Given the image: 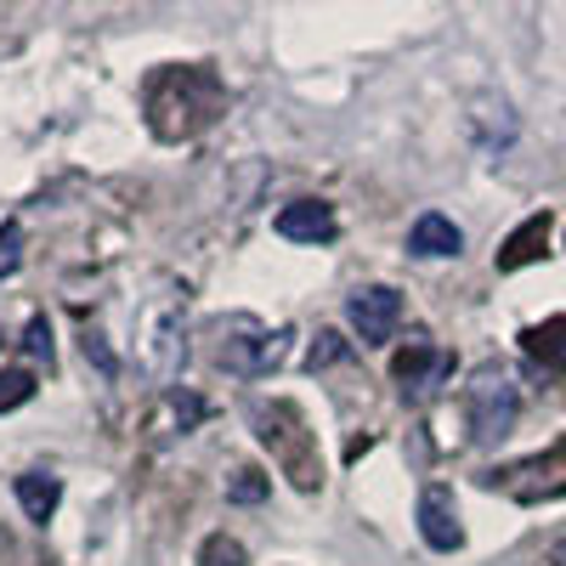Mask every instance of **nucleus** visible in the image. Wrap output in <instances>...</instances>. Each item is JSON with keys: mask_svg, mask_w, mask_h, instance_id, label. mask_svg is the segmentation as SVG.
I'll return each instance as SVG.
<instances>
[{"mask_svg": "<svg viewBox=\"0 0 566 566\" xmlns=\"http://www.w3.org/2000/svg\"><path fill=\"white\" fill-rule=\"evenodd\" d=\"M18 266H23V227L7 221L0 227V277H12Z\"/></svg>", "mask_w": 566, "mask_h": 566, "instance_id": "obj_16", "label": "nucleus"}, {"mask_svg": "<svg viewBox=\"0 0 566 566\" xmlns=\"http://www.w3.org/2000/svg\"><path fill=\"white\" fill-rule=\"evenodd\" d=\"M419 538L431 544L437 555H453L464 544V527H459V510H453L448 488H424L419 493Z\"/></svg>", "mask_w": 566, "mask_h": 566, "instance_id": "obj_7", "label": "nucleus"}, {"mask_svg": "<svg viewBox=\"0 0 566 566\" xmlns=\"http://www.w3.org/2000/svg\"><path fill=\"white\" fill-rule=\"evenodd\" d=\"M346 312H352V328L363 335V346H386L402 323V295L386 290V283H363V290H352Z\"/></svg>", "mask_w": 566, "mask_h": 566, "instance_id": "obj_5", "label": "nucleus"}, {"mask_svg": "<svg viewBox=\"0 0 566 566\" xmlns=\"http://www.w3.org/2000/svg\"><path fill=\"white\" fill-rule=\"evenodd\" d=\"M85 363H97V374H103V380H114V374H119V363H114V352L103 346V335H97V328H85Z\"/></svg>", "mask_w": 566, "mask_h": 566, "instance_id": "obj_18", "label": "nucleus"}, {"mask_svg": "<svg viewBox=\"0 0 566 566\" xmlns=\"http://www.w3.org/2000/svg\"><path fill=\"white\" fill-rule=\"evenodd\" d=\"M290 352V328H261L255 317H227L221 323V346H216V363L227 374H244V380H261L272 374Z\"/></svg>", "mask_w": 566, "mask_h": 566, "instance_id": "obj_4", "label": "nucleus"}, {"mask_svg": "<svg viewBox=\"0 0 566 566\" xmlns=\"http://www.w3.org/2000/svg\"><path fill=\"white\" fill-rule=\"evenodd\" d=\"M12 493H18L29 522H52L57 504H63V482L52 476V470H23V476L12 482Z\"/></svg>", "mask_w": 566, "mask_h": 566, "instance_id": "obj_10", "label": "nucleus"}, {"mask_svg": "<svg viewBox=\"0 0 566 566\" xmlns=\"http://www.w3.org/2000/svg\"><path fill=\"white\" fill-rule=\"evenodd\" d=\"M448 368H453V357L442 352V346H431V340H408V352H397V386L408 391V397H424V391H437L442 380H448Z\"/></svg>", "mask_w": 566, "mask_h": 566, "instance_id": "obj_6", "label": "nucleus"}, {"mask_svg": "<svg viewBox=\"0 0 566 566\" xmlns=\"http://www.w3.org/2000/svg\"><path fill=\"white\" fill-rule=\"evenodd\" d=\"M199 566H250V555H244V544H239V538L216 533V538H205V549H199Z\"/></svg>", "mask_w": 566, "mask_h": 566, "instance_id": "obj_13", "label": "nucleus"}, {"mask_svg": "<svg viewBox=\"0 0 566 566\" xmlns=\"http://www.w3.org/2000/svg\"><path fill=\"white\" fill-rule=\"evenodd\" d=\"M527 352L538 357V363H549V368H560L566 374V317H549V323H538V328H527Z\"/></svg>", "mask_w": 566, "mask_h": 566, "instance_id": "obj_11", "label": "nucleus"}, {"mask_svg": "<svg viewBox=\"0 0 566 566\" xmlns=\"http://www.w3.org/2000/svg\"><path fill=\"white\" fill-rule=\"evenodd\" d=\"M346 346H340V335H317V346H312V368H323V363H335Z\"/></svg>", "mask_w": 566, "mask_h": 566, "instance_id": "obj_19", "label": "nucleus"}, {"mask_svg": "<svg viewBox=\"0 0 566 566\" xmlns=\"http://www.w3.org/2000/svg\"><path fill=\"white\" fill-rule=\"evenodd\" d=\"M277 239H290V244H328L340 232L335 210H328L323 199H295V205H283L277 210Z\"/></svg>", "mask_w": 566, "mask_h": 566, "instance_id": "obj_8", "label": "nucleus"}, {"mask_svg": "<svg viewBox=\"0 0 566 566\" xmlns=\"http://www.w3.org/2000/svg\"><path fill=\"white\" fill-rule=\"evenodd\" d=\"M549 566H566V533H560V538L549 544Z\"/></svg>", "mask_w": 566, "mask_h": 566, "instance_id": "obj_20", "label": "nucleus"}, {"mask_svg": "<svg viewBox=\"0 0 566 566\" xmlns=\"http://www.w3.org/2000/svg\"><path fill=\"white\" fill-rule=\"evenodd\" d=\"M544 232H549V216H527V221H522V232H515V239L504 244V255H499V272H515V266H527V261L538 255L533 244L544 239Z\"/></svg>", "mask_w": 566, "mask_h": 566, "instance_id": "obj_12", "label": "nucleus"}, {"mask_svg": "<svg viewBox=\"0 0 566 566\" xmlns=\"http://www.w3.org/2000/svg\"><path fill=\"white\" fill-rule=\"evenodd\" d=\"M23 352H29L34 363H52V323H45V317H29V328H23Z\"/></svg>", "mask_w": 566, "mask_h": 566, "instance_id": "obj_17", "label": "nucleus"}, {"mask_svg": "<svg viewBox=\"0 0 566 566\" xmlns=\"http://www.w3.org/2000/svg\"><path fill=\"white\" fill-rule=\"evenodd\" d=\"M29 397H34V374L29 368H7V374H0V413L23 408Z\"/></svg>", "mask_w": 566, "mask_h": 566, "instance_id": "obj_14", "label": "nucleus"}, {"mask_svg": "<svg viewBox=\"0 0 566 566\" xmlns=\"http://www.w3.org/2000/svg\"><path fill=\"white\" fill-rule=\"evenodd\" d=\"M408 250L424 255V261H437V255H459L464 250V232L442 216V210H424L413 227H408Z\"/></svg>", "mask_w": 566, "mask_h": 566, "instance_id": "obj_9", "label": "nucleus"}, {"mask_svg": "<svg viewBox=\"0 0 566 566\" xmlns=\"http://www.w3.org/2000/svg\"><path fill=\"white\" fill-rule=\"evenodd\" d=\"M181 317H187V290H176V283H159V295H148L136 312V363L154 386H170L187 363Z\"/></svg>", "mask_w": 566, "mask_h": 566, "instance_id": "obj_2", "label": "nucleus"}, {"mask_svg": "<svg viewBox=\"0 0 566 566\" xmlns=\"http://www.w3.org/2000/svg\"><path fill=\"white\" fill-rule=\"evenodd\" d=\"M221 108V80L210 69H159L148 80V119L154 136L181 142V136H199Z\"/></svg>", "mask_w": 566, "mask_h": 566, "instance_id": "obj_1", "label": "nucleus"}, {"mask_svg": "<svg viewBox=\"0 0 566 566\" xmlns=\"http://www.w3.org/2000/svg\"><path fill=\"white\" fill-rule=\"evenodd\" d=\"M227 499H232V504H261V499H266V476H261V470H232Z\"/></svg>", "mask_w": 566, "mask_h": 566, "instance_id": "obj_15", "label": "nucleus"}, {"mask_svg": "<svg viewBox=\"0 0 566 566\" xmlns=\"http://www.w3.org/2000/svg\"><path fill=\"white\" fill-rule=\"evenodd\" d=\"M464 413H470V437L476 442H504L515 413H522V380L504 363H482L464 386Z\"/></svg>", "mask_w": 566, "mask_h": 566, "instance_id": "obj_3", "label": "nucleus"}]
</instances>
